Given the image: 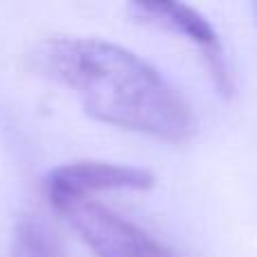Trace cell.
<instances>
[{"label": "cell", "instance_id": "6da1fadb", "mask_svg": "<svg viewBox=\"0 0 257 257\" xmlns=\"http://www.w3.org/2000/svg\"><path fill=\"white\" fill-rule=\"evenodd\" d=\"M34 66L75 90L97 122L165 142H185L196 131V117L178 90L122 45L77 36L48 39L34 50Z\"/></svg>", "mask_w": 257, "mask_h": 257}, {"label": "cell", "instance_id": "7a4b0ae2", "mask_svg": "<svg viewBox=\"0 0 257 257\" xmlns=\"http://www.w3.org/2000/svg\"><path fill=\"white\" fill-rule=\"evenodd\" d=\"M97 257H174L160 241L136 223L93 201H66L54 205Z\"/></svg>", "mask_w": 257, "mask_h": 257}, {"label": "cell", "instance_id": "3957f363", "mask_svg": "<svg viewBox=\"0 0 257 257\" xmlns=\"http://www.w3.org/2000/svg\"><path fill=\"white\" fill-rule=\"evenodd\" d=\"M128 9H131V16L136 21L160 27L165 32H172V34H178L183 39L192 41L203 52L205 66H208L219 93L221 95L232 93V75L228 70L223 45L219 41L217 30L210 25V21L203 14H199L190 5L158 3V0H138Z\"/></svg>", "mask_w": 257, "mask_h": 257}, {"label": "cell", "instance_id": "277c9868", "mask_svg": "<svg viewBox=\"0 0 257 257\" xmlns=\"http://www.w3.org/2000/svg\"><path fill=\"white\" fill-rule=\"evenodd\" d=\"M156 185V176L149 169L115 163L79 160L52 169L45 178V192L52 205L66 201H84L93 192L104 190H136L145 192Z\"/></svg>", "mask_w": 257, "mask_h": 257}, {"label": "cell", "instance_id": "5b68a950", "mask_svg": "<svg viewBox=\"0 0 257 257\" xmlns=\"http://www.w3.org/2000/svg\"><path fill=\"white\" fill-rule=\"evenodd\" d=\"M12 257H59V246L45 226L36 221H23L14 237Z\"/></svg>", "mask_w": 257, "mask_h": 257}, {"label": "cell", "instance_id": "8992f818", "mask_svg": "<svg viewBox=\"0 0 257 257\" xmlns=\"http://www.w3.org/2000/svg\"><path fill=\"white\" fill-rule=\"evenodd\" d=\"M255 9H257V5H255Z\"/></svg>", "mask_w": 257, "mask_h": 257}]
</instances>
